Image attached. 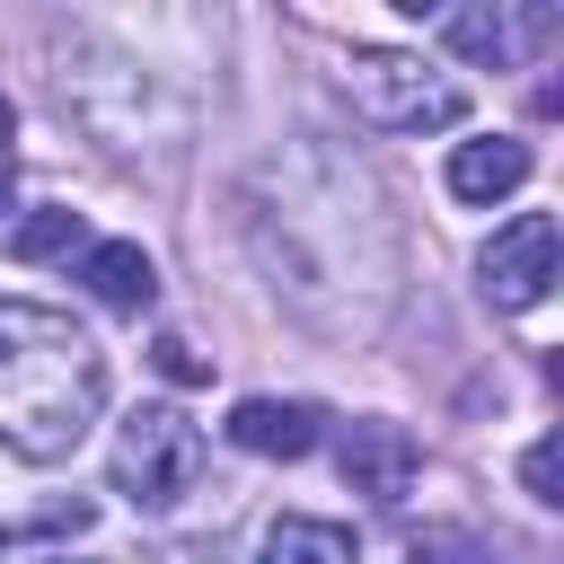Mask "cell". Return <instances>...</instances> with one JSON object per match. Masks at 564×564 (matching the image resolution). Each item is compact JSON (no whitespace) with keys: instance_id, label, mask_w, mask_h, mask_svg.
Wrapping results in <instances>:
<instances>
[{"instance_id":"1","label":"cell","mask_w":564,"mask_h":564,"mask_svg":"<svg viewBox=\"0 0 564 564\" xmlns=\"http://www.w3.org/2000/svg\"><path fill=\"white\" fill-rule=\"evenodd\" d=\"M106 405V352L70 308L0 300V441L18 458H70Z\"/></svg>"},{"instance_id":"2","label":"cell","mask_w":564,"mask_h":564,"mask_svg":"<svg viewBox=\"0 0 564 564\" xmlns=\"http://www.w3.org/2000/svg\"><path fill=\"white\" fill-rule=\"evenodd\" d=\"M194 476H203V432L176 405H132L115 432V494H132L141 511H167L194 494Z\"/></svg>"},{"instance_id":"3","label":"cell","mask_w":564,"mask_h":564,"mask_svg":"<svg viewBox=\"0 0 564 564\" xmlns=\"http://www.w3.org/2000/svg\"><path fill=\"white\" fill-rule=\"evenodd\" d=\"M352 97H361L370 123H397V132H423V123H458L467 115V88L432 79L405 53H352Z\"/></svg>"},{"instance_id":"4","label":"cell","mask_w":564,"mask_h":564,"mask_svg":"<svg viewBox=\"0 0 564 564\" xmlns=\"http://www.w3.org/2000/svg\"><path fill=\"white\" fill-rule=\"evenodd\" d=\"M485 291H494V308H538L555 291V212H520L511 229H494Z\"/></svg>"},{"instance_id":"5","label":"cell","mask_w":564,"mask_h":564,"mask_svg":"<svg viewBox=\"0 0 564 564\" xmlns=\"http://www.w3.org/2000/svg\"><path fill=\"white\" fill-rule=\"evenodd\" d=\"M335 467H344V485L352 494H370V502H405L414 494V467H423V449H414V432L405 423H344V449H335Z\"/></svg>"},{"instance_id":"6","label":"cell","mask_w":564,"mask_h":564,"mask_svg":"<svg viewBox=\"0 0 564 564\" xmlns=\"http://www.w3.org/2000/svg\"><path fill=\"white\" fill-rule=\"evenodd\" d=\"M317 423H326V414H317L308 397H238L220 432H229L247 458H308V449H317Z\"/></svg>"},{"instance_id":"7","label":"cell","mask_w":564,"mask_h":564,"mask_svg":"<svg viewBox=\"0 0 564 564\" xmlns=\"http://www.w3.org/2000/svg\"><path fill=\"white\" fill-rule=\"evenodd\" d=\"M79 282H88L106 308H123V317H141V308L159 300V264H150L132 238H97V247H79Z\"/></svg>"},{"instance_id":"8","label":"cell","mask_w":564,"mask_h":564,"mask_svg":"<svg viewBox=\"0 0 564 564\" xmlns=\"http://www.w3.org/2000/svg\"><path fill=\"white\" fill-rule=\"evenodd\" d=\"M529 185V141H458L449 150V194L458 203H502Z\"/></svg>"},{"instance_id":"9","label":"cell","mask_w":564,"mask_h":564,"mask_svg":"<svg viewBox=\"0 0 564 564\" xmlns=\"http://www.w3.org/2000/svg\"><path fill=\"white\" fill-rule=\"evenodd\" d=\"M256 564H352V529H335V520H273Z\"/></svg>"},{"instance_id":"10","label":"cell","mask_w":564,"mask_h":564,"mask_svg":"<svg viewBox=\"0 0 564 564\" xmlns=\"http://www.w3.org/2000/svg\"><path fill=\"white\" fill-rule=\"evenodd\" d=\"M0 247H9V256H26V264H35V256H70V247H79V212L44 203V212H35V220H18Z\"/></svg>"},{"instance_id":"11","label":"cell","mask_w":564,"mask_h":564,"mask_svg":"<svg viewBox=\"0 0 564 564\" xmlns=\"http://www.w3.org/2000/svg\"><path fill=\"white\" fill-rule=\"evenodd\" d=\"M441 26H449V44H458V53H476V62H494V53L511 44L502 9H458V18H441Z\"/></svg>"},{"instance_id":"12","label":"cell","mask_w":564,"mask_h":564,"mask_svg":"<svg viewBox=\"0 0 564 564\" xmlns=\"http://www.w3.org/2000/svg\"><path fill=\"white\" fill-rule=\"evenodd\" d=\"M150 361H159V370H167L176 388H194V379H212V361H203V352H194L185 335H159V344H150Z\"/></svg>"},{"instance_id":"13","label":"cell","mask_w":564,"mask_h":564,"mask_svg":"<svg viewBox=\"0 0 564 564\" xmlns=\"http://www.w3.org/2000/svg\"><path fill=\"white\" fill-rule=\"evenodd\" d=\"M520 485H529L538 502H564V494H555V432H546V441H529V458H520Z\"/></svg>"},{"instance_id":"14","label":"cell","mask_w":564,"mask_h":564,"mask_svg":"<svg viewBox=\"0 0 564 564\" xmlns=\"http://www.w3.org/2000/svg\"><path fill=\"white\" fill-rule=\"evenodd\" d=\"M414 564H485V555H476L467 538H423V546H414Z\"/></svg>"},{"instance_id":"15","label":"cell","mask_w":564,"mask_h":564,"mask_svg":"<svg viewBox=\"0 0 564 564\" xmlns=\"http://www.w3.org/2000/svg\"><path fill=\"white\" fill-rule=\"evenodd\" d=\"M9 132H18V115H9V97H0V159H9Z\"/></svg>"},{"instance_id":"16","label":"cell","mask_w":564,"mask_h":564,"mask_svg":"<svg viewBox=\"0 0 564 564\" xmlns=\"http://www.w3.org/2000/svg\"><path fill=\"white\" fill-rule=\"evenodd\" d=\"M0 203H9V159H0Z\"/></svg>"}]
</instances>
